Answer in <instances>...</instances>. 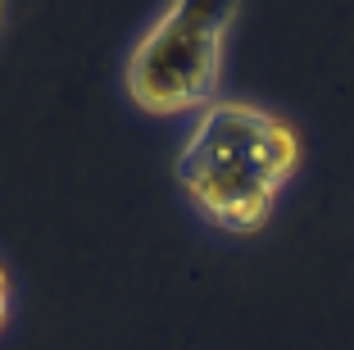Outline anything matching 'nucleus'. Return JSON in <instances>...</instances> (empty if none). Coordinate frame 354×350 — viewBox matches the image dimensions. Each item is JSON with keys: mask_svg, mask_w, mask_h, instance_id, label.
<instances>
[{"mask_svg": "<svg viewBox=\"0 0 354 350\" xmlns=\"http://www.w3.org/2000/svg\"><path fill=\"white\" fill-rule=\"evenodd\" d=\"M14 309H19V282H14L10 264H5V255H0V337L10 332V323H14Z\"/></svg>", "mask_w": 354, "mask_h": 350, "instance_id": "3", "label": "nucleus"}, {"mask_svg": "<svg viewBox=\"0 0 354 350\" xmlns=\"http://www.w3.org/2000/svg\"><path fill=\"white\" fill-rule=\"evenodd\" d=\"M0 28H5V0H0Z\"/></svg>", "mask_w": 354, "mask_h": 350, "instance_id": "4", "label": "nucleus"}, {"mask_svg": "<svg viewBox=\"0 0 354 350\" xmlns=\"http://www.w3.org/2000/svg\"><path fill=\"white\" fill-rule=\"evenodd\" d=\"M304 164V137L254 96H218L187 119L173 182L191 214L223 237H259Z\"/></svg>", "mask_w": 354, "mask_h": 350, "instance_id": "1", "label": "nucleus"}, {"mask_svg": "<svg viewBox=\"0 0 354 350\" xmlns=\"http://www.w3.org/2000/svg\"><path fill=\"white\" fill-rule=\"evenodd\" d=\"M245 0H159L123 55V96L146 119H196L223 96Z\"/></svg>", "mask_w": 354, "mask_h": 350, "instance_id": "2", "label": "nucleus"}]
</instances>
